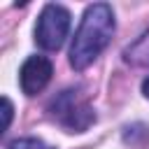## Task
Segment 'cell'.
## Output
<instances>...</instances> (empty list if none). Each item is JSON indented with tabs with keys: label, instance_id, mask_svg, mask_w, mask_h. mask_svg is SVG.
I'll list each match as a JSON object with an SVG mask.
<instances>
[{
	"label": "cell",
	"instance_id": "cell-1",
	"mask_svg": "<svg viewBox=\"0 0 149 149\" xmlns=\"http://www.w3.org/2000/svg\"><path fill=\"white\" fill-rule=\"evenodd\" d=\"M114 12L107 2H95L88 5L79 28L72 37V47H70V65L74 70H84L88 68L109 44L112 35H114Z\"/></svg>",
	"mask_w": 149,
	"mask_h": 149
},
{
	"label": "cell",
	"instance_id": "cell-2",
	"mask_svg": "<svg viewBox=\"0 0 149 149\" xmlns=\"http://www.w3.org/2000/svg\"><path fill=\"white\" fill-rule=\"evenodd\" d=\"M49 114L56 123H61L70 133H81L95 121V112L88 105V100L77 91V88H65L61 91L51 102H49Z\"/></svg>",
	"mask_w": 149,
	"mask_h": 149
},
{
	"label": "cell",
	"instance_id": "cell-3",
	"mask_svg": "<svg viewBox=\"0 0 149 149\" xmlns=\"http://www.w3.org/2000/svg\"><path fill=\"white\" fill-rule=\"evenodd\" d=\"M70 30V12L63 5L49 2L42 7L37 23H35V42L37 47L47 49V51H56L63 47L65 37Z\"/></svg>",
	"mask_w": 149,
	"mask_h": 149
},
{
	"label": "cell",
	"instance_id": "cell-4",
	"mask_svg": "<svg viewBox=\"0 0 149 149\" xmlns=\"http://www.w3.org/2000/svg\"><path fill=\"white\" fill-rule=\"evenodd\" d=\"M51 74H54V65H51L49 58H44V56H28L23 61L21 70H19L21 91L26 95H37L49 84Z\"/></svg>",
	"mask_w": 149,
	"mask_h": 149
},
{
	"label": "cell",
	"instance_id": "cell-5",
	"mask_svg": "<svg viewBox=\"0 0 149 149\" xmlns=\"http://www.w3.org/2000/svg\"><path fill=\"white\" fill-rule=\"evenodd\" d=\"M5 149H49L42 140H35V137H21V140H14L9 142Z\"/></svg>",
	"mask_w": 149,
	"mask_h": 149
},
{
	"label": "cell",
	"instance_id": "cell-6",
	"mask_svg": "<svg viewBox=\"0 0 149 149\" xmlns=\"http://www.w3.org/2000/svg\"><path fill=\"white\" fill-rule=\"evenodd\" d=\"M2 107H5V130H7L9 121H12V102H9V98H2Z\"/></svg>",
	"mask_w": 149,
	"mask_h": 149
},
{
	"label": "cell",
	"instance_id": "cell-7",
	"mask_svg": "<svg viewBox=\"0 0 149 149\" xmlns=\"http://www.w3.org/2000/svg\"><path fill=\"white\" fill-rule=\"evenodd\" d=\"M142 93H144V98H149V77L142 81Z\"/></svg>",
	"mask_w": 149,
	"mask_h": 149
}]
</instances>
